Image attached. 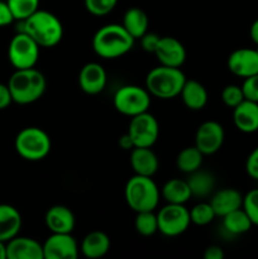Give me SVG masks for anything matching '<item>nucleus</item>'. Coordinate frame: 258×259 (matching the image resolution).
I'll list each match as a JSON object with an SVG mask.
<instances>
[{
    "instance_id": "f257e3e1",
    "label": "nucleus",
    "mask_w": 258,
    "mask_h": 259,
    "mask_svg": "<svg viewBox=\"0 0 258 259\" xmlns=\"http://www.w3.org/2000/svg\"><path fill=\"white\" fill-rule=\"evenodd\" d=\"M134 39L121 24L110 23L96 30L93 37V50L104 60L123 57L133 48Z\"/></svg>"
},
{
    "instance_id": "f03ea898",
    "label": "nucleus",
    "mask_w": 258,
    "mask_h": 259,
    "mask_svg": "<svg viewBox=\"0 0 258 259\" xmlns=\"http://www.w3.org/2000/svg\"><path fill=\"white\" fill-rule=\"evenodd\" d=\"M22 32L27 33L39 47L52 48L61 42L63 27L58 17L47 10L38 9L22 22Z\"/></svg>"
},
{
    "instance_id": "7ed1b4c3",
    "label": "nucleus",
    "mask_w": 258,
    "mask_h": 259,
    "mask_svg": "<svg viewBox=\"0 0 258 259\" xmlns=\"http://www.w3.org/2000/svg\"><path fill=\"white\" fill-rule=\"evenodd\" d=\"M13 103L28 105L39 100L47 89L45 75L35 67L15 70L8 81Z\"/></svg>"
},
{
    "instance_id": "20e7f679",
    "label": "nucleus",
    "mask_w": 258,
    "mask_h": 259,
    "mask_svg": "<svg viewBox=\"0 0 258 259\" xmlns=\"http://www.w3.org/2000/svg\"><path fill=\"white\" fill-rule=\"evenodd\" d=\"M186 80L181 68L159 65L147 73L146 89L151 96L169 100L180 96Z\"/></svg>"
},
{
    "instance_id": "39448f33",
    "label": "nucleus",
    "mask_w": 258,
    "mask_h": 259,
    "mask_svg": "<svg viewBox=\"0 0 258 259\" xmlns=\"http://www.w3.org/2000/svg\"><path fill=\"white\" fill-rule=\"evenodd\" d=\"M158 186L152 177L134 175L128 180L124 189V197L133 211H154L159 202Z\"/></svg>"
},
{
    "instance_id": "423d86ee",
    "label": "nucleus",
    "mask_w": 258,
    "mask_h": 259,
    "mask_svg": "<svg viewBox=\"0 0 258 259\" xmlns=\"http://www.w3.org/2000/svg\"><path fill=\"white\" fill-rule=\"evenodd\" d=\"M15 151L25 161H42L50 154L52 142L47 132L38 126H27L15 137Z\"/></svg>"
},
{
    "instance_id": "0eeeda50",
    "label": "nucleus",
    "mask_w": 258,
    "mask_h": 259,
    "mask_svg": "<svg viewBox=\"0 0 258 259\" xmlns=\"http://www.w3.org/2000/svg\"><path fill=\"white\" fill-rule=\"evenodd\" d=\"M113 104L118 113L133 118L138 114L148 111L151 106V94L146 88L141 86H121L114 95Z\"/></svg>"
},
{
    "instance_id": "6e6552de",
    "label": "nucleus",
    "mask_w": 258,
    "mask_h": 259,
    "mask_svg": "<svg viewBox=\"0 0 258 259\" xmlns=\"http://www.w3.org/2000/svg\"><path fill=\"white\" fill-rule=\"evenodd\" d=\"M39 48L33 38L20 30L10 40L8 58L15 70L35 67L39 58Z\"/></svg>"
},
{
    "instance_id": "1a4fd4ad",
    "label": "nucleus",
    "mask_w": 258,
    "mask_h": 259,
    "mask_svg": "<svg viewBox=\"0 0 258 259\" xmlns=\"http://www.w3.org/2000/svg\"><path fill=\"white\" fill-rule=\"evenodd\" d=\"M158 232L166 237H179L191 224L190 210L181 204H167L157 214Z\"/></svg>"
},
{
    "instance_id": "9d476101",
    "label": "nucleus",
    "mask_w": 258,
    "mask_h": 259,
    "mask_svg": "<svg viewBox=\"0 0 258 259\" xmlns=\"http://www.w3.org/2000/svg\"><path fill=\"white\" fill-rule=\"evenodd\" d=\"M136 147H149L152 148L159 136V124L154 115L146 111L131 118L128 132Z\"/></svg>"
},
{
    "instance_id": "9b49d317",
    "label": "nucleus",
    "mask_w": 258,
    "mask_h": 259,
    "mask_svg": "<svg viewBox=\"0 0 258 259\" xmlns=\"http://www.w3.org/2000/svg\"><path fill=\"white\" fill-rule=\"evenodd\" d=\"M224 139L225 132L222 124L215 120H206L197 128L194 146L204 156H211L222 148Z\"/></svg>"
},
{
    "instance_id": "f8f14e48",
    "label": "nucleus",
    "mask_w": 258,
    "mask_h": 259,
    "mask_svg": "<svg viewBox=\"0 0 258 259\" xmlns=\"http://www.w3.org/2000/svg\"><path fill=\"white\" fill-rule=\"evenodd\" d=\"M45 259H76L78 245L71 233H52L43 243Z\"/></svg>"
},
{
    "instance_id": "ddd939ff",
    "label": "nucleus",
    "mask_w": 258,
    "mask_h": 259,
    "mask_svg": "<svg viewBox=\"0 0 258 259\" xmlns=\"http://www.w3.org/2000/svg\"><path fill=\"white\" fill-rule=\"evenodd\" d=\"M228 70L243 80L258 73L257 48H238L233 51L227 61Z\"/></svg>"
},
{
    "instance_id": "4468645a",
    "label": "nucleus",
    "mask_w": 258,
    "mask_h": 259,
    "mask_svg": "<svg viewBox=\"0 0 258 259\" xmlns=\"http://www.w3.org/2000/svg\"><path fill=\"white\" fill-rule=\"evenodd\" d=\"M158 60L159 65L168 67H181L186 61V50L177 38L166 37L159 38L156 51L153 53Z\"/></svg>"
},
{
    "instance_id": "2eb2a0df",
    "label": "nucleus",
    "mask_w": 258,
    "mask_h": 259,
    "mask_svg": "<svg viewBox=\"0 0 258 259\" xmlns=\"http://www.w3.org/2000/svg\"><path fill=\"white\" fill-rule=\"evenodd\" d=\"M108 82L106 71L100 63L89 62L81 67L78 72V85L88 95H98L103 93Z\"/></svg>"
},
{
    "instance_id": "dca6fc26",
    "label": "nucleus",
    "mask_w": 258,
    "mask_h": 259,
    "mask_svg": "<svg viewBox=\"0 0 258 259\" xmlns=\"http://www.w3.org/2000/svg\"><path fill=\"white\" fill-rule=\"evenodd\" d=\"M7 259H45L43 244L33 238L17 235L7 243Z\"/></svg>"
},
{
    "instance_id": "f3484780",
    "label": "nucleus",
    "mask_w": 258,
    "mask_h": 259,
    "mask_svg": "<svg viewBox=\"0 0 258 259\" xmlns=\"http://www.w3.org/2000/svg\"><path fill=\"white\" fill-rule=\"evenodd\" d=\"M233 123L242 133H255L258 131V103L243 100L233 109Z\"/></svg>"
},
{
    "instance_id": "a211bd4d",
    "label": "nucleus",
    "mask_w": 258,
    "mask_h": 259,
    "mask_svg": "<svg viewBox=\"0 0 258 259\" xmlns=\"http://www.w3.org/2000/svg\"><path fill=\"white\" fill-rule=\"evenodd\" d=\"M129 161L134 175L153 177L158 171V158L149 147H136L132 149Z\"/></svg>"
},
{
    "instance_id": "6ab92c4d",
    "label": "nucleus",
    "mask_w": 258,
    "mask_h": 259,
    "mask_svg": "<svg viewBox=\"0 0 258 259\" xmlns=\"http://www.w3.org/2000/svg\"><path fill=\"white\" fill-rule=\"evenodd\" d=\"M45 222L51 233H72L75 215L65 205H55L46 212Z\"/></svg>"
},
{
    "instance_id": "aec40b11",
    "label": "nucleus",
    "mask_w": 258,
    "mask_h": 259,
    "mask_svg": "<svg viewBox=\"0 0 258 259\" xmlns=\"http://www.w3.org/2000/svg\"><path fill=\"white\" fill-rule=\"evenodd\" d=\"M209 202L211 204L217 217L223 218L242 207L243 195L235 189H223L215 192Z\"/></svg>"
},
{
    "instance_id": "412c9836",
    "label": "nucleus",
    "mask_w": 258,
    "mask_h": 259,
    "mask_svg": "<svg viewBox=\"0 0 258 259\" xmlns=\"http://www.w3.org/2000/svg\"><path fill=\"white\" fill-rule=\"evenodd\" d=\"M22 228V217L18 209L8 204H0V240L8 243L17 237Z\"/></svg>"
},
{
    "instance_id": "4be33fe9",
    "label": "nucleus",
    "mask_w": 258,
    "mask_h": 259,
    "mask_svg": "<svg viewBox=\"0 0 258 259\" xmlns=\"http://www.w3.org/2000/svg\"><path fill=\"white\" fill-rule=\"evenodd\" d=\"M180 96H181L185 106L194 111L204 109L206 106L207 100H209V95H207L205 86L196 80L185 81Z\"/></svg>"
},
{
    "instance_id": "5701e85b",
    "label": "nucleus",
    "mask_w": 258,
    "mask_h": 259,
    "mask_svg": "<svg viewBox=\"0 0 258 259\" xmlns=\"http://www.w3.org/2000/svg\"><path fill=\"white\" fill-rule=\"evenodd\" d=\"M81 252L86 258L98 259L104 257L110 249V238L106 233L94 230L85 235L81 242Z\"/></svg>"
},
{
    "instance_id": "b1692460",
    "label": "nucleus",
    "mask_w": 258,
    "mask_h": 259,
    "mask_svg": "<svg viewBox=\"0 0 258 259\" xmlns=\"http://www.w3.org/2000/svg\"><path fill=\"white\" fill-rule=\"evenodd\" d=\"M126 32L134 38V39H141L147 32L149 27V19L147 13L141 8H129L123 17L121 23Z\"/></svg>"
},
{
    "instance_id": "393cba45",
    "label": "nucleus",
    "mask_w": 258,
    "mask_h": 259,
    "mask_svg": "<svg viewBox=\"0 0 258 259\" xmlns=\"http://www.w3.org/2000/svg\"><path fill=\"white\" fill-rule=\"evenodd\" d=\"M161 195L167 204H181L185 205L192 197L187 180L171 179L163 185Z\"/></svg>"
},
{
    "instance_id": "a878e982",
    "label": "nucleus",
    "mask_w": 258,
    "mask_h": 259,
    "mask_svg": "<svg viewBox=\"0 0 258 259\" xmlns=\"http://www.w3.org/2000/svg\"><path fill=\"white\" fill-rule=\"evenodd\" d=\"M187 184H189L190 190H191L192 196L207 197L214 191L215 177L211 172L199 168L197 171L190 174Z\"/></svg>"
},
{
    "instance_id": "bb28decb",
    "label": "nucleus",
    "mask_w": 258,
    "mask_h": 259,
    "mask_svg": "<svg viewBox=\"0 0 258 259\" xmlns=\"http://www.w3.org/2000/svg\"><path fill=\"white\" fill-rule=\"evenodd\" d=\"M223 227L229 234L240 235L249 232L253 224L247 212L243 210V207H240L223 217Z\"/></svg>"
},
{
    "instance_id": "cd10ccee",
    "label": "nucleus",
    "mask_w": 258,
    "mask_h": 259,
    "mask_svg": "<svg viewBox=\"0 0 258 259\" xmlns=\"http://www.w3.org/2000/svg\"><path fill=\"white\" fill-rule=\"evenodd\" d=\"M202 161H204V154L196 147L191 146L184 148L177 154L176 166L181 172L190 175L201 168Z\"/></svg>"
},
{
    "instance_id": "c85d7f7f",
    "label": "nucleus",
    "mask_w": 258,
    "mask_h": 259,
    "mask_svg": "<svg viewBox=\"0 0 258 259\" xmlns=\"http://www.w3.org/2000/svg\"><path fill=\"white\" fill-rule=\"evenodd\" d=\"M134 228L143 237H152L158 232V220L154 211H139L137 212L134 220Z\"/></svg>"
},
{
    "instance_id": "c756f323",
    "label": "nucleus",
    "mask_w": 258,
    "mask_h": 259,
    "mask_svg": "<svg viewBox=\"0 0 258 259\" xmlns=\"http://www.w3.org/2000/svg\"><path fill=\"white\" fill-rule=\"evenodd\" d=\"M15 20L23 22L39 9V0H7Z\"/></svg>"
},
{
    "instance_id": "7c9ffc66",
    "label": "nucleus",
    "mask_w": 258,
    "mask_h": 259,
    "mask_svg": "<svg viewBox=\"0 0 258 259\" xmlns=\"http://www.w3.org/2000/svg\"><path fill=\"white\" fill-rule=\"evenodd\" d=\"M215 217H217V214H215L210 202H199L190 210L191 223L195 225H199V227H205V225L210 224L215 219Z\"/></svg>"
},
{
    "instance_id": "2f4dec72",
    "label": "nucleus",
    "mask_w": 258,
    "mask_h": 259,
    "mask_svg": "<svg viewBox=\"0 0 258 259\" xmlns=\"http://www.w3.org/2000/svg\"><path fill=\"white\" fill-rule=\"evenodd\" d=\"M86 10L95 17L108 15L115 9L118 0H83Z\"/></svg>"
},
{
    "instance_id": "473e14b6",
    "label": "nucleus",
    "mask_w": 258,
    "mask_h": 259,
    "mask_svg": "<svg viewBox=\"0 0 258 259\" xmlns=\"http://www.w3.org/2000/svg\"><path fill=\"white\" fill-rule=\"evenodd\" d=\"M243 100H245L244 94H243L242 86L230 83L227 85L222 90V101L225 106L230 109H234L235 106L239 105Z\"/></svg>"
},
{
    "instance_id": "72a5a7b5",
    "label": "nucleus",
    "mask_w": 258,
    "mask_h": 259,
    "mask_svg": "<svg viewBox=\"0 0 258 259\" xmlns=\"http://www.w3.org/2000/svg\"><path fill=\"white\" fill-rule=\"evenodd\" d=\"M242 207L247 212L252 224L258 227V189L250 190L243 196Z\"/></svg>"
},
{
    "instance_id": "f704fd0d",
    "label": "nucleus",
    "mask_w": 258,
    "mask_h": 259,
    "mask_svg": "<svg viewBox=\"0 0 258 259\" xmlns=\"http://www.w3.org/2000/svg\"><path fill=\"white\" fill-rule=\"evenodd\" d=\"M242 90L247 100L258 103V73L244 78L242 83Z\"/></svg>"
},
{
    "instance_id": "c9c22d12",
    "label": "nucleus",
    "mask_w": 258,
    "mask_h": 259,
    "mask_svg": "<svg viewBox=\"0 0 258 259\" xmlns=\"http://www.w3.org/2000/svg\"><path fill=\"white\" fill-rule=\"evenodd\" d=\"M245 171L250 179L258 181V146L253 149L245 161Z\"/></svg>"
},
{
    "instance_id": "e433bc0d",
    "label": "nucleus",
    "mask_w": 258,
    "mask_h": 259,
    "mask_svg": "<svg viewBox=\"0 0 258 259\" xmlns=\"http://www.w3.org/2000/svg\"><path fill=\"white\" fill-rule=\"evenodd\" d=\"M159 38H161V35L156 34V33L147 32L146 34L139 39L141 40V46L142 48H143V51H146V52L148 53H154L157 45H158L159 42Z\"/></svg>"
},
{
    "instance_id": "4c0bfd02",
    "label": "nucleus",
    "mask_w": 258,
    "mask_h": 259,
    "mask_svg": "<svg viewBox=\"0 0 258 259\" xmlns=\"http://www.w3.org/2000/svg\"><path fill=\"white\" fill-rule=\"evenodd\" d=\"M14 17L7 2L0 0V27H5L14 22Z\"/></svg>"
},
{
    "instance_id": "58836bf2",
    "label": "nucleus",
    "mask_w": 258,
    "mask_h": 259,
    "mask_svg": "<svg viewBox=\"0 0 258 259\" xmlns=\"http://www.w3.org/2000/svg\"><path fill=\"white\" fill-rule=\"evenodd\" d=\"M13 103L12 94H10L8 83L0 82V110L7 109Z\"/></svg>"
},
{
    "instance_id": "ea45409f",
    "label": "nucleus",
    "mask_w": 258,
    "mask_h": 259,
    "mask_svg": "<svg viewBox=\"0 0 258 259\" xmlns=\"http://www.w3.org/2000/svg\"><path fill=\"white\" fill-rule=\"evenodd\" d=\"M205 259H223L224 258V252L219 245H210L204 252Z\"/></svg>"
},
{
    "instance_id": "a19ab883",
    "label": "nucleus",
    "mask_w": 258,
    "mask_h": 259,
    "mask_svg": "<svg viewBox=\"0 0 258 259\" xmlns=\"http://www.w3.org/2000/svg\"><path fill=\"white\" fill-rule=\"evenodd\" d=\"M118 143H119V146H120L123 149H125V151H132V149L134 148V143H133V141H132L131 137H129L128 133L123 134V136L119 138Z\"/></svg>"
},
{
    "instance_id": "79ce46f5",
    "label": "nucleus",
    "mask_w": 258,
    "mask_h": 259,
    "mask_svg": "<svg viewBox=\"0 0 258 259\" xmlns=\"http://www.w3.org/2000/svg\"><path fill=\"white\" fill-rule=\"evenodd\" d=\"M249 35L252 42L254 43L255 46H258V18L252 23V25H250Z\"/></svg>"
},
{
    "instance_id": "37998d69",
    "label": "nucleus",
    "mask_w": 258,
    "mask_h": 259,
    "mask_svg": "<svg viewBox=\"0 0 258 259\" xmlns=\"http://www.w3.org/2000/svg\"><path fill=\"white\" fill-rule=\"evenodd\" d=\"M0 259H7V243L0 240Z\"/></svg>"
}]
</instances>
